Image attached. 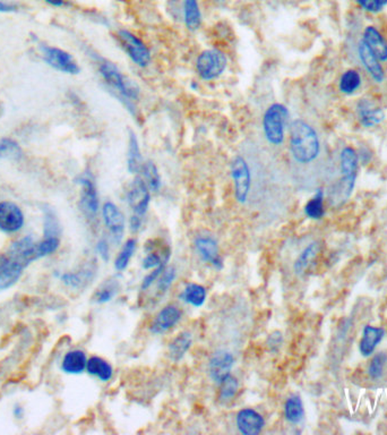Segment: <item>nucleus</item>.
<instances>
[{"label": "nucleus", "mask_w": 387, "mask_h": 435, "mask_svg": "<svg viewBox=\"0 0 387 435\" xmlns=\"http://www.w3.org/2000/svg\"><path fill=\"white\" fill-rule=\"evenodd\" d=\"M23 408H21V407H16V408H15V412H14V414H15V416H16V419L17 417H18V419H21V417L23 416Z\"/></svg>", "instance_id": "3c124183"}, {"label": "nucleus", "mask_w": 387, "mask_h": 435, "mask_svg": "<svg viewBox=\"0 0 387 435\" xmlns=\"http://www.w3.org/2000/svg\"><path fill=\"white\" fill-rule=\"evenodd\" d=\"M305 416L303 400L298 395H292L284 403V417L291 424H299Z\"/></svg>", "instance_id": "c85d7f7f"}, {"label": "nucleus", "mask_w": 387, "mask_h": 435, "mask_svg": "<svg viewBox=\"0 0 387 435\" xmlns=\"http://www.w3.org/2000/svg\"><path fill=\"white\" fill-rule=\"evenodd\" d=\"M43 1H46L53 7H62L66 3V0H43Z\"/></svg>", "instance_id": "8fccbe9b"}, {"label": "nucleus", "mask_w": 387, "mask_h": 435, "mask_svg": "<svg viewBox=\"0 0 387 435\" xmlns=\"http://www.w3.org/2000/svg\"><path fill=\"white\" fill-rule=\"evenodd\" d=\"M220 386V393H219V399L223 403H228L234 399V397L237 396L238 390H239V382L237 377L234 375H228L225 380L222 381Z\"/></svg>", "instance_id": "f704fd0d"}, {"label": "nucleus", "mask_w": 387, "mask_h": 435, "mask_svg": "<svg viewBox=\"0 0 387 435\" xmlns=\"http://www.w3.org/2000/svg\"><path fill=\"white\" fill-rule=\"evenodd\" d=\"M91 270H85L79 272H67L64 273L62 277V283H65L66 286L73 287V288H78L81 287L83 283H85V280L90 279L91 277Z\"/></svg>", "instance_id": "ea45409f"}, {"label": "nucleus", "mask_w": 387, "mask_h": 435, "mask_svg": "<svg viewBox=\"0 0 387 435\" xmlns=\"http://www.w3.org/2000/svg\"><path fill=\"white\" fill-rule=\"evenodd\" d=\"M151 191L142 177L137 176L130 183L127 191V202L133 215L145 217L150 207Z\"/></svg>", "instance_id": "1a4fd4ad"}, {"label": "nucleus", "mask_w": 387, "mask_h": 435, "mask_svg": "<svg viewBox=\"0 0 387 435\" xmlns=\"http://www.w3.org/2000/svg\"><path fill=\"white\" fill-rule=\"evenodd\" d=\"M386 361V355L383 354V353L376 355V356L373 358V361H371V365H369V368H368V372H369V375H371V379L378 380V379H381V377H383Z\"/></svg>", "instance_id": "79ce46f5"}, {"label": "nucleus", "mask_w": 387, "mask_h": 435, "mask_svg": "<svg viewBox=\"0 0 387 435\" xmlns=\"http://www.w3.org/2000/svg\"><path fill=\"white\" fill-rule=\"evenodd\" d=\"M166 264H162L159 268L152 270L151 272L147 273V276L144 277L143 281L140 283V290L145 292V290H150L151 287L153 286L156 283V280L159 279V277L161 276V273L163 272V270L166 269Z\"/></svg>", "instance_id": "c03bdc74"}, {"label": "nucleus", "mask_w": 387, "mask_h": 435, "mask_svg": "<svg viewBox=\"0 0 387 435\" xmlns=\"http://www.w3.org/2000/svg\"><path fill=\"white\" fill-rule=\"evenodd\" d=\"M232 177L234 180V196L238 203H247L251 189V172L244 156H234L232 161Z\"/></svg>", "instance_id": "0eeeda50"}, {"label": "nucleus", "mask_w": 387, "mask_h": 435, "mask_svg": "<svg viewBox=\"0 0 387 435\" xmlns=\"http://www.w3.org/2000/svg\"><path fill=\"white\" fill-rule=\"evenodd\" d=\"M23 156L20 144L12 139L0 140V159L18 160Z\"/></svg>", "instance_id": "e433bc0d"}, {"label": "nucleus", "mask_w": 387, "mask_h": 435, "mask_svg": "<svg viewBox=\"0 0 387 435\" xmlns=\"http://www.w3.org/2000/svg\"><path fill=\"white\" fill-rule=\"evenodd\" d=\"M143 160L140 152V142L133 130H128L127 168L130 174L136 175L142 169Z\"/></svg>", "instance_id": "393cba45"}, {"label": "nucleus", "mask_w": 387, "mask_h": 435, "mask_svg": "<svg viewBox=\"0 0 387 435\" xmlns=\"http://www.w3.org/2000/svg\"><path fill=\"white\" fill-rule=\"evenodd\" d=\"M86 365H88V357L84 351L81 349H72L64 355L60 368L64 373L77 375L86 371Z\"/></svg>", "instance_id": "4be33fe9"}, {"label": "nucleus", "mask_w": 387, "mask_h": 435, "mask_svg": "<svg viewBox=\"0 0 387 435\" xmlns=\"http://www.w3.org/2000/svg\"><path fill=\"white\" fill-rule=\"evenodd\" d=\"M180 298L182 302L187 303L192 307H201L205 304L208 292L205 287L202 285L195 283H188L180 294Z\"/></svg>", "instance_id": "cd10ccee"}, {"label": "nucleus", "mask_w": 387, "mask_h": 435, "mask_svg": "<svg viewBox=\"0 0 387 435\" xmlns=\"http://www.w3.org/2000/svg\"><path fill=\"white\" fill-rule=\"evenodd\" d=\"M196 253L201 257V260L206 263L211 264L216 269H221L222 259L220 257V248L219 244L214 237L210 235H199L194 241Z\"/></svg>", "instance_id": "2eb2a0df"}, {"label": "nucleus", "mask_w": 387, "mask_h": 435, "mask_svg": "<svg viewBox=\"0 0 387 435\" xmlns=\"http://www.w3.org/2000/svg\"><path fill=\"white\" fill-rule=\"evenodd\" d=\"M182 309L178 306L170 304V305L164 306L154 316L149 329H150L151 333H153V335H163V333L171 330L173 327H176L182 321Z\"/></svg>", "instance_id": "4468645a"}, {"label": "nucleus", "mask_w": 387, "mask_h": 435, "mask_svg": "<svg viewBox=\"0 0 387 435\" xmlns=\"http://www.w3.org/2000/svg\"><path fill=\"white\" fill-rule=\"evenodd\" d=\"M319 250H321V246H319V244L317 243V242L310 244V245L300 253L299 257H298L296 262H295V266H293L295 272H296L297 274H303V273L306 271L307 268H308L310 264L314 261L316 255L319 254Z\"/></svg>", "instance_id": "7c9ffc66"}, {"label": "nucleus", "mask_w": 387, "mask_h": 435, "mask_svg": "<svg viewBox=\"0 0 387 435\" xmlns=\"http://www.w3.org/2000/svg\"><path fill=\"white\" fill-rule=\"evenodd\" d=\"M234 365V357L230 351H223V349L215 351L208 363L210 377L215 384H220L225 377L232 374Z\"/></svg>", "instance_id": "f3484780"}, {"label": "nucleus", "mask_w": 387, "mask_h": 435, "mask_svg": "<svg viewBox=\"0 0 387 435\" xmlns=\"http://www.w3.org/2000/svg\"><path fill=\"white\" fill-rule=\"evenodd\" d=\"M170 253L166 254L164 257H161V254L156 253V252H150L144 257L143 261H142V266L143 269L153 270L156 268H159L162 264H166V262L169 261Z\"/></svg>", "instance_id": "a19ab883"}, {"label": "nucleus", "mask_w": 387, "mask_h": 435, "mask_svg": "<svg viewBox=\"0 0 387 435\" xmlns=\"http://www.w3.org/2000/svg\"><path fill=\"white\" fill-rule=\"evenodd\" d=\"M86 372L93 377H98L102 382H108L114 377V367L109 362L99 356L88 358Z\"/></svg>", "instance_id": "bb28decb"}, {"label": "nucleus", "mask_w": 387, "mask_h": 435, "mask_svg": "<svg viewBox=\"0 0 387 435\" xmlns=\"http://www.w3.org/2000/svg\"><path fill=\"white\" fill-rule=\"evenodd\" d=\"M228 67V57L219 49H206L196 59V72L203 81L220 78Z\"/></svg>", "instance_id": "39448f33"}, {"label": "nucleus", "mask_w": 387, "mask_h": 435, "mask_svg": "<svg viewBox=\"0 0 387 435\" xmlns=\"http://www.w3.org/2000/svg\"><path fill=\"white\" fill-rule=\"evenodd\" d=\"M215 5H218V6H222V5H225L227 3V0H212Z\"/></svg>", "instance_id": "603ef678"}, {"label": "nucleus", "mask_w": 387, "mask_h": 435, "mask_svg": "<svg viewBox=\"0 0 387 435\" xmlns=\"http://www.w3.org/2000/svg\"><path fill=\"white\" fill-rule=\"evenodd\" d=\"M236 425L241 434L258 435L263 431L265 419L260 412L251 408H244L238 412Z\"/></svg>", "instance_id": "a211bd4d"}, {"label": "nucleus", "mask_w": 387, "mask_h": 435, "mask_svg": "<svg viewBox=\"0 0 387 435\" xmlns=\"http://www.w3.org/2000/svg\"><path fill=\"white\" fill-rule=\"evenodd\" d=\"M40 50L45 62L52 69L71 75H77L81 72V67L76 62V59L69 52L49 46H41Z\"/></svg>", "instance_id": "6e6552de"}, {"label": "nucleus", "mask_w": 387, "mask_h": 435, "mask_svg": "<svg viewBox=\"0 0 387 435\" xmlns=\"http://www.w3.org/2000/svg\"><path fill=\"white\" fill-rule=\"evenodd\" d=\"M358 166L359 156L357 151L352 149L351 146L343 148L338 156V170L341 178L338 179L332 189L331 201L333 204H343L350 198L358 175Z\"/></svg>", "instance_id": "7ed1b4c3"}, {"label": "nucleus", "mask_w": 387, "mask_h": 435, "mask_svg": "<svg viewBox=\"0 0 387 435\" xmlns=\"http://www.w3.org/2000/svg\"><path fill=\"white\" fill-rule=\"evenodd\" d=\"M60 224L53 212L46 209L43 217V237H60Z\"/></svg>", "instance_id": "4c0bfd02"}, {"label": "nucleus", "mask_w": 387, "mask_h": 435, "mask_svg": "<svg viewBox=\"0 0 387 435\" xmlns=\"http://www.w3.org/2000/svg\"><path fill=\"white\" fill-rule=\"evenodd\" d=\"M362 40L371 49L379 62H386L387 60V43L384 36L378 31L377 27L374 25H368L364 27L362 33Z\"/></svg>", "instance_id": "aec40b11"}, {"label": "nucleus", "mask_w": 387, "mask_h": 435, "mask_svg": "<svg viewBox=\"0 0 387 435\" xmlns=\"http://www.w3.org/2000/svg\"><path fill=\"white\" fill-rule=\"evenodd\" d=\"M6 254L24 268L34 261L39 260L36 252V242L31 236H25L12 243Z\"/></svg>", "instance_id": "ddd939ff"}, {"label": "nucleus", "mask_w": 387, "mask_h": 435, "mask_svg": "<svg viewBox=\"0 0 387 435\" xmlns=\"http://www.w3.org/2000/svg\"><path fill=\"white\" fill-rule=\"evenodd\" d=\"M16 5L0 0V13H13V12H16Z\"/></svg>", "instance_id": "09e8293b"}, {"label": "nucleus", "mask_w": 387, "mask_h": 435, "mask_svg": "<svg viewBox=\"0 0 387 435\" xmlns=\"http://www.w3.org/2000/svg\"><path fill=\"white\" fill-rule=\"evenodd\" d=\"M25 270L23 266L10 259L7 254L0 255V290H10L18 283Z\"/></svg>", "instance_id": "6ab92c4d"}, {"label": "nucleus", "mask_w": 387, "mask_h": 435, "mask_svg": "<svg viewBox=\"0 0 387 435\" xmlns=\"http://www.w3.org/2000/svg\"><path fill=\"white\" fill-rule=\"evenodd\" d=\"M357 115L358 119L364 127H374L384 119V111L376 107L371 100L360 99L357 104Z\"/></svg>", "instance_id": "412c9836"}, {"label": "nucleus", "mask_w": 387, "mask_h": 435, "mask_svg": "<svg viewBox=\"0 0 387 435\" xmlns=\"http://www.w3.org/2000/svg\"><path fill=\"white\" fill-rule=\"evenodd\" d=\"M25 224V215L20 205L12 201L0 202V231L16 234Z\"/></svg>", "instance_id": "9d476101"}, {"label": "nucleus", "mask_w": 387, "mask_h": 435, "mask_svg": "<svg viewBox=\"0 0 387 435\" xmlns=\"http://www.w3.org/2000/svg\"><path fill=\"white\" fill-rule=\"evenodd\" d=\"M117 38L121 48L124 49V51L127 54L130 60L135 65L140 69H145L150 65L151 58H152L150 49L140 36H137L128 30L121 29L118 31Z\"/></svg>", "instance_id": "423d86ee"}, {"label": "nucleus", "mask_w": 387, "mask_h": 435, "mask_svg": "<svg viewBox=\"0 0 387 435\" xmlns=\"http://www.w3.org/2000/svg\"><path fill=\"white\" fill-rule=\"evenodd\" d=\"M182 17L186 29L195 32L201 29L203 22L202 10L199 6V0H182Z\"/></svg>", "instance_id": "5701e85b"}, {"label": "nucleus", "mask_w": 387, "mask_h": 435, "mask_svg": "<svg viewBox=\"0 0 387 435\" xmlns=\"http://www.w3.org/2000/svg\"><path fill=\"white\" fill-rule=\"evenodd\" d=\"M137 241L135 238H129L125 242L124 245L121 247V252L118 253L116 260H114V269L117 271H124L127 269L129 262L133 259L134 253L136 250Z\"/></svg>", "instance_id": "473e14b6"}, {"label": "nucleus", "mask_w": 387, "mask_h": 435, "mask_svg": "<svg viewBox=\"0 0 387 435\" xmlns=\"http://www.w3.org/2000/svg\"><path fill=\"white\" fill-rule=\"evenodd\" d=\"M144 221H145V217L142 215H132L129 219L130 231L133 233H137L140 231L143 227Z\"/></svg>", "instance_id": "49530a36"}, {"label": "nucleus", "mask_w": 387, "mask_h": 435, "mask_svg": "<svg viewBox=\"0 0 387 435\" xmlns=\"http://www.w3.org/2000/svg\"><path fill=\"white\" fill-rule=\"evenodd\" d=\"M281 344H282V337H281L279 332H275L273 335L270 336V338H269V347L273 348L274 351H275L277 347H280Z\"/></svg>", "instance_id": "de8ad7c7"}, {"label": "nucleus", "mask_w": 387, "mask_h": 435, "mask_svg": "<svg viewBox=\"0 0 387 435\" xmlns=\"http://www.w3.org/2000/svg\"><path fill=\"white\" fill-rule=\"evenodd\" d=\"M99 73L111 91H114L116 97L127 108V110L135 115L136 108L134 106V102L140 97V92L138 85L121 72L114 62L105 59H101L99 62Z\"/></svg>", "instance_id": "f03ea898"}, {"label": "nucleus", "mask_w": 387, "mask_h": 435, "mask_svg": "<svg viewBox=\"0 0 387 435\" xmlns=\"http://www.w3.org/2000/svg\"><path fill=\"white\" fill-rule=\"evenodd\" d=\"M355 52L358 56L359 62H362L364 69L376 83H382L385 80V72L379 59L368 48L362 38L358 40L355 45Z\"/></svg>", "instance_id": "dca6fc26"}, {"label": "nucleus", "mask_w": 387, "mask_h": 435, "mask_svg": "<svg viewBox=\"0 0 387 435\" xmlns=\"http://www.w3.org/2000/svg\"><path fill=\"white\" fill-rule=\"evenodd\" d=\"M118 290H119V283L117 280H109L104 285H102L101 288H99L98 292H95V302L98 304L110 302L111 299L114 298L117 294Z\"/></svg>", "instance_id": "58836bf2"}, {"label": "nucleus", "mask_w": 387, "mask_h": 435, "mask_svg": "<svg viewBox=\"0 0 387 435\" xmlns=\"http://www.w3.org/2000/svg\"><path fill=\"white\" fill-rule=\"evenodd\" d=\"M362 76L355 69H348L341 75L338 88L340 91L345 95H351L358 91L362 86Z\"/></svg>", "instance_id": "c756f323"}, {"label": "nucleus", "mask_w": 387, "mask_h": 435, "mask_svg": "<svg viewBox=\"0 0 387 435\" xmlns=\"http://www.w3.org/2000/svg\"><path fill=\"white\" fill-rule=\"evenodd\" d=\"M140 172L143 175L142 178L147 183V185L149 186L151 192H159L160 189H161V186H162V180H161V176H160L159 170H158L155 163H152V161H147V163H143Z\"/></svg>", "instance_id": "2f4dec72"}, {"label": "nucleus", "mask_w": 387, "mask_h": 435, "mask_svg": "<svg viewBox=\"0 0 387 435\" xmlns=\"http://www.w3.org/2000/svg\"><path fill=\"white\" fill-rule=\"evenodd\" d=\"M78 184L81 185L82 211L90 219H95L100 209L98 191L95 182L90 176L83 175L78 178Z\"/></svg>", "instance_id": "9b49d317"}, {"label": "nucleus", "mask_w": 387, "mask_h": 435, "mask_svg": "<svg viewBox=\"0 0 387 435\" xmlns=\"http://www.w3.org/2000/svg\"><path fill=\"white\" fill-rule=\"evenodd\" d=\"M102 219L103 224L110 233L116 243H119L124 236L125 227H126V220L125 215L121 212L118 205L114 202L107 201L102 207Z\"/></svg>", "instance_id": "f8f14e48"}, {"label": "nucleus", "mask_w": 387, "mask_h": 435, "mask_svg": "<svg viewBox=\"0 0 387 435\" xmlns=\"http://www.w3.org/2000/svg\"><path fill=\"white\" fill-rule=\"evenodd\" d=\"M192 335L189 331L180 332L179 335L175 337L169 344V357L171 361H182L192 347Z\"/></svg>", "instance_id": "a878e982"}, {"label": "nucleus", "mask_w": 387, "mask_h": 435, "mask_svg": "<svg viewBox=\"0 0 387 435\" xmlns=\"http://www.w3.org/2000/svg\"><path fill=\"white\" fill-rule=\"evenodd\" d=\"M355 3L362 10L371 14L381 13L387 6V0H355Z\"/></svg>", "instance_id": "37998d69"}, {"label": "nucleus", "mask_w": 387, "mask_h": 435, "mask_svg": "<svg viewBox=\"0 0 387 435\" xmlns=\"http://www.w3.org/2000/svg\"><path fill=\"white\" fill-rule=\"evenodd\" d=\"M289 110L282 104H272L263 115V133L265 140L273 146H280L286 140V127Z\"/></svg>", "instance_id": "20e7f679"}, {"label": "nucleus", "mask_w": 387, "mask_h": 435, "mask_svg": "<svg viewBox=\"0 0 387 435\" xmlns=\"http://www.w3.org/2000/svg\"><path fill=\"white\" fill-rule=\"evenodd\" d=\"M305 215L312 220H319L325 215V208H324V192L322 189H319L316 194L307 202L305 205Z\"/></svg>", "instance_id": "72a5a7b5"}, {"label": "nucleus", "mask_w": 387, "mask_h": 435, "mask_svg": "<svg viewBox=\"0 0 387 435\" xmlns=\"http://www.w3.org/2000/svg\"><path fill=\"white\" fill-rule=\"evenodd\" d=\"M384 329L375 328L373 325H366L362 332V339L359 344V351L362 356L367 357L374 353L377 344L384 338Z\"/></svg>", "instance_id": "b1692460"}, {"label": "nucleus", "mask_w": 387, "mask_h": 435, "mask_svg": "<svg viewBox=\"0 0 387 435\" xmlns=\"http://www.w3.org/2000/svg\"><path fill=\"white\" fill-rule=\"evenodd\" d=\"M97 250H98L100 257H102V260L109 261L110 259V246H109L107 239H103V238L100 239L97 244Z\"/></svg>", "instance_id": "a18cd8bd"}, {"label": "nucleus", "mask_w": 387, "mask_h": 435, "mask_svg": "<svg viewBox=\"0 0 387 435\" xmlns=\"http://www.w3.org/2000/svg\"><path fill=\"white\" fill-rule=\"evenodd\" d=\"M177 270L173 266H168L163 270L159 279L156 280L155 296L158 298H161L162 296L166 295L170 287L173 286V281L176 279Z\"/></svg>", "instance_id": "c9c22d12"}, {"label": "nucleus", "mask_w": 387, "mask_h": 435, "mask_svg": "<svg viewBox=\"0 0 387 435\" xmlns=\"http://www.w3.org/2000/svg\"><path fill=\"white\" fill-rule=\"evenodd\" d=\"M290 152L301 166L316 163L322 154V142L315 128L303 119L293 121L290 126Z\"/></svg>", "instance_id": "f257e3e1"}]
</instances>
